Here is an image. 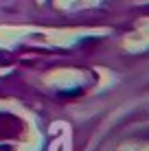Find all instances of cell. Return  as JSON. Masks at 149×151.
Returning a JSON list of instances; mask_svg holds the SVG:
<instances>
[{
  "label": "cell",
  "instance_id": "1",
  "mask_svg": "<svg viewBox=\"0 0 149 151\" xmlns=\"http://www.w3.org/2000/svg\"><path fill=\"white\" fill-rule=\"evenodd\" d=\"M0 151H11V149H9L7 145H2V147H0Z\"/></svg>",
  "mask_w": 149,
  "mask_h": 151
}]
</instances>
